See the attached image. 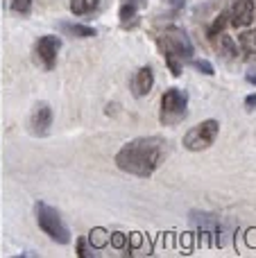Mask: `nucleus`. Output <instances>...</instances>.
<instances>
[{
    "mask_svg": "<svg viewBox=\"0 0 256 258\" xmlns=\"http://www.w3.org/2000/svg\"><path fill=\"white\" fill-rule=\"evenodd\" d=\"M159 48H161L166 63L170 68L172 75H181V66H184L186 59L193 57V43H190L188 34H186L181 27H168L166 32L159 39Z\"/></svg>",
    "mask_w": 256,
    "mask_h": 258,
    "instance_id": "f03ea898",
    "label": "nucleus"
},
{
    "mask_svg": "<svg viewBox=\"0 0 256 258\" xmlns=\"http://www.w3.org/2000/svg\"><path fill=\"white\" fill-rule=\"evenodd\" d=\"M102 233H104V231H100V229L91 233V240L95 242V247H102V245H104V236H102Z\"/></svg>",
    "mask_w": 256,
    "mask_h": 258,
    "instance_id": "6ab92c4d",
    "label": "nucleus"
},
{
    "mask_svg": "<svg viewBox=\"0 0 256 258\" xmlns=\"http://www.w3.org/2000/svg\"><path fill=\"white\" fill-rule=\"evenodd\" d=\"M59 48H61V39L54 34H45L36 41L34 45V52L39 57V61L43 63L45 71H52L54 63H57V54H59Z\"/></svg>",
    "mask_w": 256,
    "mask_h": 258,
    "instance_id": "423d86ee",
    "label": "nucleus"
},
{
    "mask_svg": "<svg viewBox=\"0 0 256 258\" xmlns=\"http://www.w3.org/2000/svg\"><path fill=\"white\" fill-rule=\"evenodd\" d=\"M63 30L66 32H71L73 36H93L95 34V30L93 27H86V25H77V23H63Z\"/></svg>",
    "mask_w": 256,
    "mask_h": 258,
    "instance_id": "4468645a",
    "label": "nucleus"
},
{
    "mask_svg": "<svg viewBox=\"0 0 256 258\" xmlns=\"http://www.w3.org/2000/svg\"><path fill=\"white\" fill-rule=\"evenodd\" d=\"M77 254H80L82 258H89L91 256V251L86 249V240H84V238H80V240H77Z\"/></svg>",
    "mask_w": 256,
    "mask_h": 258,
    "instance_id": "a211bd4d",
    "label": "nucleus"
},
{
    "mask_svg": "<svg viewBox=\"0 0 256 258\" xmlns=\"http://www.w3.org/2000/svg\"><path fill=\"white\" fill-rule=\"evenodd\" d=\"M216 50H218V54H220V57H225V59H236V57H238L236 43H234V39H231L229 34H218Z\"/></svg>",
    "mask_w": 256,
    "mask_h": 258,
    "instance_id": "9b49d317",
    "label": "nucleus"
},
{
    "mask_svg": "<svg viewBox=\"0 0 256 258\" xmlns=\"http://www.w3.org/2000/svg\"><path fill=\"white\" fill-rule=\"evenodd\" d=\"M247 82L256 86V71H249V73H247Z\"/></svg>",
    "mask_w": 256,
    "mask_h": 258,
    "instance_id": "4be33fe9",
    "label": "nucleus"
},
{
    "mask_svg": "<svg viewBox=\"0 0 256 258\" xmlns=\"http://www.w3.org/2000/svg\"><path fill=\"white\" fill-rule=\"evenodd\" d=\"M218 134H220V122L218 120H204L200 125L190 127L184 136V147L190 152H204L216 143Z\"/></svg>",
    "mask_w": 256,
    "mask_h": 258,
    "instance_id": "39448f33",
    "label": "nucleus"
},
{
    "mask_svg": "<svg viewBox=\"0 0 256 258\" xmlns=\"http://www.w3.org/2000/svg\"><path fill=\"white\" fill-rule=\"evenodd\" d=\"M32 3H34V0H12V9L18 14H30Z\"/></svg>",
    "mask_w": 256,
    "mask_h": 258,
    "instance_id": "dca6fc26",
    "label": "nucleus"
},
{
    "mask_svg": "<svg viewBox=\"0 0 256 258\" xmlns=\"http://www.w3.org/2000/svg\"><path fill=\"white\" fill-rule=\"evenodd\" d=\"M193 66L198 68L200 73H204V75H213V66L209 61H204V59H198V61H193Z\"/></svg>",
    "mask_w": 256,
    "mask_h": 258,
    "instance_id": "f3484780",
    "label": "nucleus"
},
{
    "mask_svg": "<svg viewBox=\"0 0 256 258\" xmlns=\"http://www.w3.org/2000/svg\"><path fill=\"white\" fill-rule=\"evenodd\" d=\"M148 5V0H122V7H120V23L127 27H132L139 18V12Z\"/></svg>",
    "mask_w": 256,
    "mask_h": 258,
    "instance_id": "9d476101",
    "label": "nucleus"
},
{
    "mask_svg": "<svg viewBox=\"0 0 256 258\" xmlns=\"http://www.w3.org/2000/svg\"><path fill=\"white\" fill-rule=\"evenodd\" d=\"M238 41H240V48H243V52L256 54V30L243 32V34L238 36Z\"/></svg>",
    "mask_w": 256,
    "mask_h": 258,
    "instance_id": "ddd939ff",
    "label": "nucleus"
},
{
    "mask_svg": "<svg viewBox=\"0 0 256 258\" xmlns=\"http://www.w3.org/2000/svg\"><path fill=\"white\" fill-rule=\"evenodd\" d=\"M111 242H113V247H118V249H125V236H120V233H113Z\"/></svg>",
    "mask_w": 256,
    "mask_h": 258,
    "instance_id": "aec40b11",
    "label": "nucleus"
},
{
    "mask_svg": "<svg viewBox=\"0 0 256 258\" xmlns=\"http://www.w3.org/2000/svg\"><path fill=\"white\" fill-rule=\"evenodd\" d=\"M188 113V95L181 89H168L161 95V111H159V120L166 127H175Z\"/></svg>",
    "mask_w": 256,
    "mask_h": 258,
    "instance_id": "20e7f679",
    "label": "nucleus"
},
{
    "mask_svg": "<svg viewBox=\"0 0 256 258\" xmlns=\"http://www.w3.org/2000/svg\"><path fill=\"white\" fill-rule=\"evenodd\" d=\"M100 5V0H71V12L75 16H84V14L95 12Z\"/></svg>",
    "mask_w": 256,
    "mask_h": 258,
    "instance_id": "f8f14e48",
    "label": "nucleus"
},
{
    "mask_svg": "<svg viewBox=\"0 0 256 258\" xmlns=\"http://www.w3.org/2000/svg\"><path fill=\"white\" fill-rule=\"evenodd\" d=\"M154 86V73L150 66H143L139 68V73L134 75V82H132V89H134V95L136 98H143V95H148L150 91H152Z\"/></svg>",
    "mask_w": 256,
    "mask_h": 258,
    "instance_id": "1a4fd4ad",
    "label": "nucleus"
},
{
    "mask_svg": "<svg viewBox=\"0 0 256 258\" xmlns=\"http://www.w3.org/2000/svg\"><path fill=\"white\" fill-rule=\"evenodd\" d=\"M245 107H247L249 111L256 109V93H252V95H247V98H245Z\"/></svg>",
    "mask_w": 256,
    "mask_h": 258,
    "instance_id": "412c9836",
    "label": "nucleus"
},
{
    "mask_svg": "<svg viewBox=\"0 0 256 258\" xmlns=\"http://www.w3.org/2000/svg\"><path fill=\"white\" fill-rule=\"evenodd\" d=\"M34 211H36V222H39L41 231H43L50 240L59 242V245H68V242H71V231H68L66 222L61 220V215H59L52 206L39 202Z\"/></svg>",
    "mask_w": 256,
    "mask_h": 258,
    "instance_id": "7ed1b4c3",
    "label": "nucleus"
},
{
    "mask_svg": "<svg viewBox=\"0 0 256 258\" xmlns=\"http://www.w3.org/2000/svg\"><path fill=\"white\" fill-rule=\"evenodd\" d=\"M254 12H256L254 0H236V3L231 5V12H229V25L247 27L249 23L254 21Z\"/></svg>",
    "mask_w": 256,
    "mask_h": 258,
    "instance_id": "0eeeda50",
    "label": "nucleus"
},
{
    "mask_svg": "<svg viewBox=\"0 0 256 258\" xmlns=\"http://www.w3.org/2000/svg\"><path fill=\"white\" fill-rule=\"evenodd\" d=\"M30 125H32V132H34L36 136H45L50 125H52V109H50L45 102H39L34 107V111H32Z\"/></svg>",
    "mask_w": 256,
    "mask_h": 258,
    "instance_id": "6e6552de",
    "label": "nucleus"
},
{
    "mask_svg": "<svg viewBox=\"0 0 256 258\" xmlns=\"http://www.w3.org/2000/svg\"><path fill=\"white\" fill-rule=\"evenodd\" d=\"M227 23H229V14L225 12V14H220V16L213 21L211 27H209V36H211V39H216L218 34H222V30L227 27Z\"/></svg>",
    "mask_w": 256,
    "mask_h": 258,
    "instance_id": "2eb2a0df",
    "label": "nucleus"
},
{
    "mask_svg": "<svg viewBox=\"0 0 256 258\" xmlns=\"http://www.w3.org/2000/svg\"><path fill=\"white\" fill-rule=\"evenodd\" d=\"M168 145L159 136H141L122 145L116 154V165L134 177H152L166 159Z\"/></svg>",
    "mask_w": 256,
    "mask_h": 258,
    "instance_id": "f257e3e1",
    "label": "nucleus"
}]
</instances>
